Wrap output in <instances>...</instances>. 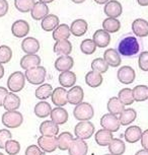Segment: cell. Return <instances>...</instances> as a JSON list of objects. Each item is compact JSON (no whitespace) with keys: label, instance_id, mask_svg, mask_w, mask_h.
<instances>
[{"label":"cell","instance_id":"cell-1","mask_svg":"<svg viewBox=\"0 0 148 155\" xmlns=\"http://www.w3.org/2000/svg\"><path fill=\"white\" fill-rule=\"evenodd\" d=\"M117 51L124 57H134L140 51V43L133 35H125L119 41Z\"/></svg>","mask_w":148,"mask_h":155},{"label":"cell","instance_id":"cell-2","mask_svg":"<svg viewBox=\"0 0 148 155\" xmlns=\"http://www.w3.org/2000/svg\"><path fill=\"white\" fill-rule=\"evenodd\" d=\"M73 116L74 118L79 122L89 121L94 118V107L88 102H81L77 104L73 110Z\"/></svg>","mask_w":148,"mask_h":155},{"label":"cell","instance_id":"cell-3","mask_svg":"<svg viewBox=\"0 0 148 155\" xmlns=\"http://www.w3.org/2000/svg\"><path fill=\"white\" fill-rule=\"evenodd\" d=\"M25 75L20 71H15L11 73L7 79V88L11 92H19L24 89L25 85Z\"/></svg>","mask_w":148,"mask_h":155},{"label":"cell","instance_id":"cell-4","mask_svg":"<svg viewBox=\"0 0 148 155\" xmlns=\"http://www.w3.org/2000/svg\"><path fill=\"white\" fill-rule=\"evenodd\" d=\"M27 80L33 85H40L45 81L46 76H47V71L46 68L43 66H38L35 68L28 69L25 73Z\"/></svg>","mask_w":148,"mask_h":155},{"label":"cell","instance_id":"cell-5","mask_svg":"<svg viewBox=\"0 0 148 155\" xmlns=\"http://www.w3.org/2000/svg\"><path fill=\"white\" fill-rule=\"evenodd\" d=\"M2 124L6 128L16 129L19 128L24 123V116L21 113L13 110V112H5L1 118Z\"/></svg>","mask_w":148,"mask_h":155},{"label":"cell","instance_id":"cell-6","mask_svg":"<svg viewBox=\"0 0 148 155\" xmlns=\"http://www.w3.org/2000/svg\"><path fill=\"white\" fill-rule=\"evenodd\" d=\"M94 125L90 121L79 122L74 128V135L78 139L86 140L91 138V136H94Z\"/></svg>","mask_w":148,"mask_h":155},{"label":"cell","instance_id":"cell-7","mask_svg":"<svg viewBox=\"0 0 148 155\" xmlns=\"http://www.w3.org/2000/svg\"><path fill=\"white\" fill-rule=\"evenodd\" d=\"M100 126L104 130L114 133L119 131L121 127V123L117 116L112 115V114H106L100 119Z\"/></svg>","mask_w":148,"mask_h":155},{"label":"cell","instance_id":"cell-8","mask_svg":"<svg viewBox=\"0 0 148 155\" xmlns=\"http://www.w3.org/2000/svg\"><path fill=\"white\" fill-rule=\"evenodd\" d=\"M38 146L43 152L52 153L58 148L57 138L55 136H41L38 138Z\"/></svg>","mask_w":148,"mask_h":155},{"label":"cell","instance_id":"cell-9","mask_svg":"<svg viewBox=\"0 0 148 155\" xmlns=\"http://www.w3.org/2000/svg\"><path fill=\"white\" fill-rule=\"evenodd\" d=\"M118 80L123 84H131L134 82L136 73L135 70L132 68L131 66H122L117 72Z\"/></svg>","mask_w":148,"mask_h":155},{"label":"cell","instance_id":"cell-10","mask_svg":"<svg viewBox=\"0 0 148 155\" xmlns=\"http://www.w3.org/2000/svg\"><path fill=\"white\" fill-rule=\"evenodd\" d=\"M11 33L15 38L24 39L30 33V25L24 19L15 20L11 25Z\"/></svg>","mask_w":148,"mask_h":155},{"label":"cell","instance_id":"cell-11","mask_svg":"<svg viewBox=\"0 0 148 155\" xmlns=\"http://www.w3.org/2000/svg\"><path fill=\"white\" fill-rule=\"evenodd\" d=\"M51 98L55 106L63 107L68 104V91L64 87H56L52 93Z\"/></svg>","mask_w":148,"mask_h":155},{"label":"cell","instance_id":"cell-12","mask_svg":"<svg viewBox=\"0 0 148 155\" xmlns=\"http://www.w3.org/2000/svg\"><path fill=\"white\" fill-rule=\"evenodd\" d=\"M88 145L84 140L75 138L71 142L68 149L69 155H87Z\"/></svg>","mask_w":148,"mask_h":155},{"label":"cell","instance_id":"cell-13","mask_svg":"<svg viewBox=\"0 0 148 155\" xmlns=\"http://www.w3.org/2000/svg\"><path fill=\"white\" fill-rule=\"evenodd\" d=\"M40 42L36 38L28 37L22 40L21 42V49L27 55H35L40 51Z\"/></svg>","mask_w":148,"mask_h":155},{"label":"cell","instance_id":"cell-14","mask_svg":"<svg viewBox=\"0 0 148 155\" xmlns=\"http://www.w3.org/2000/svg\"><path fill=\"white\" fill-rule=\"evenodd\" d=\"M104 12L108 17H112V18H117L123 12V7L122 4L117 0H110L107 4H104Z\"/></svg>","mask_w":148,"mask_h":155},{"label":"cell","instance_id":"cell-15","mask_svg":"<svg viewBox=\"0 0 148 155\" xmlns=\"http://www.w3.org/2000/svg\"><path fill=\"white\" fill-rule=\"evenodd\" d=\"M74 66V59L70 55L67 56H59L55 61V68L60 73L65 71H70Z\"/></svg>","mask_w":148,"mask_h":155},{"label":"cell","instance_id":"cell-16","mask_svg":"<svg viewBox=\"0 0 148 155\" xmlns=\"http://www.w3.org/2000/svg\"><path fill=\"white\" fill-rule=\"evenodd\" d=\"M142 133H143V131L138 126H129L124 133L125 140H126V142L130 143V144L137 143L141 140Z\"/></svg>","mask_w":148,"mask_h":155},{"label":"cell","instance_id":"cell-17","mask_svg":"<svg viewBox=\"0 0 148 155\" xmlns=\"http://www.w3.org/2000/svg\"><path fill=\"white\" fill-rule=\"evenodd\" d=\"M31 15L35 20H43L49 15V7L46 3L38 1L31 10Z\"/></svg>","mask_w":148,"mask_h":155},{"label":"cell","instance_id":"cell-18","mask_svg":"<svg viewBox=\"0 0 148 155\" xmlns=\"http://www.w3.org/2000/svg\"><path fill=\"white\" fill-rule=\"evenodd\" d=\"M132 31L136 37L145 38L148 36V21L143 18H137L132 22Z\"/></svg>","mask_w":148,"mask_h":155},{"label":"cell","instance_id":"cell-19","mask_svg":"<svg viewBox=\"0 0 148 155\" xmlns=\"http://www.w3.org/2000/svg\"><path fill=\"white\" fill-rule=\"evenodd\" d=\"M50 117H51L52 122H54L56 125L60 126V125H64L65 123L68 121L69 115H68V112L64 107H56L55 109L52 110Z\"/></svg>","mask_w":148,"mask_h":155},{"label":"cell","instance_id":"cell-20","mask_svg":"<svg viewBox=\"0 0 148 155\" xmlns=\"http://www.w3.org/2000/svg\"><path fill=\"white\" fill-rule=\"evenodd\" d=\"M104 59L111 67H119L122 63L121 55L116 49H108L104 53Z\"/></svg>","mask_w":148,"mask_h":155},{"label":"cell","instance_id":"cell-21","mask_svg":"<svg viewBox=\"0 0 148 155\" xmlns=\"http://www.w3.org/2000/svg\"><path fill=\"white\" fill-rule=\"evenodd\" d=\"M92 40L98 48H106L111 43V36L104 30H97L92 36Z\"/></svg>","mask_w":148,"mask_h":155},{"label":"cell","instance_id":"cell-22","mask_svg":"<svg viewBox=\"0 0 148 155\" xmlns=\"http://www.w3.org/2000/svg\"><path fill=\"white\" fill-rule=\"evenodd\" d=\"M84 98V91L81 86H73L68 90V104L77 106L82 102Z\"/></svg>","mask_w":148,"mask_h":155},{"label":"cell","instance_id":"cell-23","mask_svg":"<svg viewBox=\"0 0 148 155\" xmlns=\"http://www.w3.org/2000/svg\"><path fill=\"white\" fill-rule=\"evenodd\" d=\"M88 30V23L86 20L78 18L75 19L70 25V31L71 34L75 37H82L83 35L86 34Z\"/></svg>","mask_w":148,"mask_h":155},{"label":"cell","instance_id":"cell-24","mask_svg":"<svg viewBox=\"0 0 148 155\" xmlns=\"http://www.w3.org/2000/svg\"><path fill=\"white\" fill-rule=\"evenodd\" d=\"M3 107L6 112H13L17 110L20 107V98L13 92H8L6 97L4 99Z\"/></svg>","mask_w":148,"mask_h":155},{"label":"cell","instance_id":"cell-25","mask_svg":"<svg viewBox=\"0 0 148 155\" xmlns=\"http://www.w3.org/2000/svg\"><path fill=\"white\" fill-rule=\"evenodd\" d=\"M40 133L42 136H55L59 133V126L52 121H44L40 125Z\"/></svg>","mask_w":148,"mask_h":155},{"label":"cell","instance_id":"cell-26","mask_svg":"<svg viewBox=\"0 0 148 155\" xmlns=\"http://www.w3.org/2000/svg\"><path fill=\"white\" fill-rule=\"evenodd\" d=\"M41 64V58L39 55H25L24 57L20 59V67L24 70H28L35 67L40 66Z\"/></svg>","mask_w":148,"mask_h":155},{"label":"cell","instance_id":"cell-27","mask_svg":"<svg viewBox=\"0 0 148 155\" xmlns=\"http://www.w3.org/2000/svg\"><path fill=\"white\" fill-rule=\"evenodd\" d=\"M95 142L97 145L104 147V146H109L110 143L112 142V140L114 139L113 133L110 132L108 130H104V129H100V130L97 131L94 135Z\"/></svg>","mask_w":148,"mask_h":155},{"label":"cell","instance_id":"cell-28","mask_svg":"<svg viewBox=\"0 0 148 155\" xmlns=\"http://www.w3.org/2000/svg\"><path fill=\"white\" fill-rule=\"evenodd\" d=\"M53 51L59 56H67L72 52V44L69 40L58 41L55 43Z\"/></svg>","mask_w":148,"mask_h":155},{"label":"cell","instance_id":"cell-29","mask_svg":"<svg viewBox=\"0 0 148 155\" xmlns=\"http://www.w3.org/2000/svg\"><path fill=\"white\" fill-rule=\"evenodd\" d=\"M71 35L70 31V27L66 23H62V25H59L58 27L53 31V39L55 40V42H58V41H63V40H68L69 37Z\"/></svg>","mask_w":148,"mask_h":155},{"label":"cell","instance_id":"cell-30","mask_svg":"<svg viewBox=\"0 0 148 155\" xmlns=\"http://www.w3.org/2000/svg\"><path fill=\"white\" fill-rule=\"evenodd\" d=\"M34 112H35V115H36L38 118L45 119V118H47V117L50 116L51 113H52L51 104L47 101H42L38 102L36 106H35Z\"/></svg>","mask_w":148,"mask_h":155},{"label":"cell","instance_id":"cell-31","mask_svg":"<svg viewBox=\"0 0 148 155\" xmlns=\"http://www.w3.org/2000/svg\"><path fill=\"white\" fill-rule=\"evenodd\" d=\"M59 83L62 87H73L76 83V74L72 71H65L60 73L59 75Z\"/></svg>","mask_w":148,"mask_h":155},{"label":"cell","instance_id":"cell-32","mask_svg":"<svg viewBox=\"0 0 148 155\" xmlns=\"http://www.w3.org/2000/svg\"><path fill=\"white\" fill-rule=\"evenodd\" d=\"M107 107H108L109 114H112V115L115 116H120L122 112L125 110V106L118 98V96H113V97L110 98L108 104H107Z\"/></svg>","mask_w":148,"mask_h":155},{"label":"cell","instance_id":"cell-33","mask_svg":"<svg viewBox=\"0 0 148 155\" xmlns=\"http://www.w3.org/2000/svg\"><path fill=\"white\" fill-rule=\"evenodd\" d=\"M59 17L55 14H49L48 16H46L44 19L41 22V27L45 31H53L58 25H60Z\"/></svg>","mask_w":148,"mask_h":155},{"label":"cell","instance_id":"cell-34","mask_svg":"<svg viewBox=\"0 0 148 155\" xmlns=\"http://www.w3.org/2000/svg\"><path fill=\"white\" fill-rule=\"evenodd\" d=\"M108 147L110 154L112 155H123L126 151V144L123 140L119 138L113 139Z\"/></svg>","mask_w":148,"mask_h":155},{"label":"cell","instance_id":"cell-35","mask_svg":"<svg viewBox=\"0 0 148 155\" xmlns=\"http://www.w3.org/2000/svg\"><path fill=\"white\" fill-rule=\"evenodd\" d=\"M103 81H104L103 75L97 72L89 71L85 75V83L89 87H92V88H97V87L100 86Z\"/></svg>","mask_w":148,"mask_h":155},{"label":"cell","instance_id":"cell-36","mask_svg":"<svg viewBox=\"0 0 148 155\" xmlns=\"http://www.w3.org/2000/svg\"><path fill=\"white\" fill-rule=\"evenodd\" d=\"M137 118V113L134 109H125L120 116H119V120H120L121 126H129L131 125L133 122Z\"/></svg>","mask_w":148,"mask_h":155},{"label":"cell","instance_id":"cell-37","mask_svg":"<svg viewBox=\"0 0 148 155\" xmlns=\"http://www.w3.org/2000/svg\"><path fill=\"white\" fill-rule=\"evenodd\" d=\"M53 91H54V89L51 84L45 83L38 87L36 89L35 94H36V97L38 99H40V101H46V99H48L50 96H52Z\"/></svg>","mask_w":148,"mask_h":155},{"label":"cell","instance_id":"cell-38","mask_svg":"<svg viewBox=\"0 0 148 155\" xmlns=\"http://www.w3.org/2000/svg\"><path fill=\"white\" fill-rule=\"evenodd\" d=\"M73 141V136L70 132H63L61 133L57 138L58 142V148L62 151L68 150L69 146H70L71 142Z\"/></svg>","mask_w":148,"mask_h":155},{"label":"cell","instance_id":"cell-39","mask_svg":"<svg viewBox=\"0 0 148 155\" xmlns=\"http://www.w3.org/2000/svg\"><path fill=\"white\" fill-rule=\"evenodd\" d=\"M121 28V22L117 18H112L108 17L103 21V30L108 31L109 34H114L120 31Z\"/></svg>","mask_w":148,"mask_h":155},{"label":"cell","instance_id":"cell-40","mask_svg":"<svg viewBox=\"0 0 148 155\" xmlns=\"http://www.w3.org/2000/svg\"><path fill=\"white\" fill-rule=\"evenodd\" d=\"M133 96L134 101L138 102L145 101L148 99V86L141 84V85H136L133 88Z\"/></svg>","mask_w":148,"mask_h":155},{"label":"cell","instance_id":"cell-41","mask_svg":"<svg viewBox=\"0 0 148 155\" xmlns=\"http://www.w3.org/2000/svg\"><path fill=\"white\" fill-rule=\"evenodd\" d=\"M118 98L120 99L124 106H131L134 102V96H133V89L131 88H123L118 93Z\"/></svg>","mask_w":148,"mask_h":155},{"label":"cell","instance_id":"cell-42","mask_svg":"<svg viewBox=\"0 0 148 155\" xmlns=\"http://www.w3.org/2000/svg\"><path fill=\"white\" fill-rule=\"evenodd\" d=\"M35 0H14V6L20 12H30L35 5Z\"/></svg>","mask_w":148,"mask_h":155},{"label":"cell","instance_id":"cell-43","mask_svg":"<svg viewBox=\"0 0 148 155\" xmlns=\"http://www.w3.org/2000/svg\"><path fill=\"white\" fill-rule=\"evenodd\" d=\"M109 65L108 63L104 61V58H97V59L92 60L91 62V70L94 72H97L100 74H104L108 71Z\"/></svg>","mask_w":148,"mask_h":155},{"label":"cell","instance_id":"cell-44","mask_svg":"<svg viewBox=\"0 0 148 155\" xmlns=\"http://www.w3.org/2000/svg\"><path fill=\"white\" fill-rule=\"evenodd\" d=\"M97 50V45L92 39H85L80 44V51L84 55H92Z\"/></svg>","mask_w":148,"mask_h":155},{"label":"cell","instance_id":"cell-45","mask_svg":"<svg viewBox=\"0 0 148 155\" xmlns=\"http://www.w3.org/2000/svg\"><path fill=\"white\" fill-rule=\"evenodd\" d=\"M12 58V50L6 45L0 46V64H6Z\"/></svg>","mask_w":148,"mask_h":155},{"label":"cell","instance_id":"cell-46","mask_svg":"<svg viewBox=\"0 0 148 155\" xmlns=\"http://www.w3.org/2000/svg\"><path fill=\"white\" fill-rule=\"evenodd\" d=\"M5 151L8 155H17L20 151V144L16 140H9L5 145Z\"/></svg>","mask_w":148,"mask_h":155},{"label":"cell","instance_id":"cell-47","mask_svg":"<svg viewBox=\"0 0 148 155\" xmlns=\"http://www.w3.org/2000/svg\"><path fill=\"white\" fill-rule=\"evenodd\" d=\"M12 139V134L7 129H1L0 130V149H4L6 143Z\"/></svg>","mask_w":148,"mask_h":155},{"label":"cell","instance_id":"cell-48","mask_svg":"<svg viewBox=\"0 0 148 155\" xmlns=\"http://www.w3.org/2000/svg\"><path fill=\"white\" fill-rule=\"evenodd\" d=\"M138 66L142 71H148V51H144L139 55Z\"/></svg>","mask_w":148,"mask_h":155},{"label":"cell","instance_id":"cell-49","mask_svg":"<svg viewBox=\"0 0 148 155\" xmlns=\"http://www.w3.org/2000/svg\"><path fill=\"white\" fill-rule=\"evenodd\" d=\"M25 154V155H43L44 152L42 151V149L38 145H31L27 148Z\"/></svg>","mask_w":148,"mask_h":155},{"label":"cell","instance_id":"cell-50","mask_svg":"<svg viewBox=\"0 0 148 155\" xmlns=\"http://www.w3.org/2000/svg\"><path fill=\"white\" fill-rule=\"evenodd\" d=\"M8 7H9V5H8V2L6 0H0V17L6 15Z\"/></svg>","mask_w":148,"mask_h":155},{"label":"cell","instance_id":"cell-51","mask_svg":"<svg viewBox=\"0 0 148 155\" xmlns=\"http://www.w3.org/2000/svg\"><path fill=\"white\" fill-rule=\"evenodd\" d=\"M140 141H141V145H142V147H143V149L148 150V129L143 131Z\"/></svg>","mask_w":148,"mask_h":155},{"label":"cell","instance_id":"cell-52","mask_svg":"<svg viewBox=\"0 0 148 155\" xmlns=\"http://www.w3.org/2000/svg\"><path fill=\"white\" fill-rule=\"evenodd\" d=\"M7 94H8L7 88L0 86V107H3L4 99H5V97H6V95H7Z\"/></svg>","mask_w":148,"mask_h":155},{"label":"cell","instance_id":"cell-53","mask_svg":"<svg viewBox=\"0 0 148 155\" xmlns=\"http://www.w3.org/2000/svg\"><path fill=\"white\" fill-rule=\"evenodd\" d=\"M140 6H148V0H137Z\"/></svg>","mask_w":148,"mask_h":155},{"label":"cell","instance_id":"cell-54","mask_svg":"<svg viewBox=\"0 0 148 155\" xmlns=\"http://www.w3.org/2000/svg\"><path fill=\"white\" fill-rule=\"evenodd\" d=\"M135 155H148V150H145V149H141V150H139V151L136 152Z\"/></svg>","mask_w":148,"mask_h":155},{"label":"cell","instance_id":"cell-55","mask_svg":"<svg viewBox=\"0 0 148 155\" xmlns=\"http://www.w3.org/2000/svg\"><path fill=\"white\" fill-rule=\"evenodd\" d=\"M4 76V67L2 64H0V79Z\"/></svg>","mask_w":148,"mask_h":155},{"label":"cell","instance_id":"cell-56","mask_svg":"<svg viewBox=\"0 0 148 155\" xmlns=\"http://www.w3.org/2000/svg\"><path fill=\"white\" fill-rule=\"evenodd\" d=\"M110 0H94V2H97V4H107Z\"/></svg>","mask_w":148,"mask_h":155},{"label":"cell","instance_id":"cell-57","mask_svg":"<svg viewBox=\"0 0 148 155\" xmlns=\"http://www.w3.org/2000/svg\"><path fill=\"white\" fill-rule=\"evenodd\" d=\"M73 3H76V4H80V3H83L85 0H71Z\"/></svg>","mask_w":148,"mask_h":155},{"label":"cell","instance_id":"cell-58","mask_svg":"<svg viewBox=\"0 0 148 155\" xmlns=\"http://www.w3.org/2000/svg\"><path fill=\"white\" fill-rule=\"evenodd\" d=\"M39 1H40V2H43V3H46V4H47V3H51V2H53L54 0H39Z\"/></svg>","mask_w":148,"mask_h":155},{"label":"cell","instance_id":"cell-59","mask_svg":"<svg viewBox=\"0 0 148 155\" xmlns=\"http://www.w3.org/2000/svg\"><path fill=\"white\" fill-rule=\"evenodd\" d=\"M0 155H4L3 153H2V152H0Z\"/></svg>","mask_w":148,"mask_h":155},{"label":"cell","instance_id":"cell-60","mask_svg":"<svg viewBox=\"0 0 148 155\" xmlns=\"http://www.w3.org/2000/svg\"><path fill=\"white\" fill-rule=\"evenodd\" d=\"M104 155H112V154H104Z\"/></svg>","mask_w":148,"mask_h":155}]
</instances>
